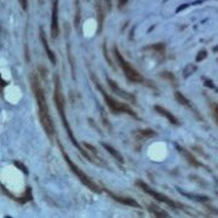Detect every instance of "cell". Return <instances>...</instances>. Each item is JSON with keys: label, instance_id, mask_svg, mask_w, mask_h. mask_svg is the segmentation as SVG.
<instances>
[{"label": "cell", "instance_id": "obj_1", "mask_svg": "<svg viewBox=\"0 0 218 218\" xmlns=\"http://www.w3.org/2000/svg\"><path fill=\"white\" fill-rule=\"evenodd\" d=\"M30 86H32V91L34 93V97L36 100V104H38V110H39V119L41 121L43 128L46 132V135L52 138L54 135V126L52 122V119L50 117V112H49V107H47V102H46L45 92L41 87L40 80L38 78L35 73H33L30 75Z\"/></svg>", "mask_w": 218, "mask_h": 218}, {"label": "cell", "instance_id": "obj_2", "mask_svg": "<svg viewBox=\"0 0 218 218\" xmlns=\"http://www.w3.org/2000/svg\"><path fill=\"white\" fill-rule=\"evenodd\" d=\"M54 104H56V108L58 110V114H60V117L62 119V122H63V126L65 128V131H67V133H68V137H69V139L72 141V143L74 144L75 148H78L79 150H80V153H81L87 160H90V161H93V159H92V156L89 154V152H86L84 148L80 147V144L76 142V139H75V137H74V133H73L72 128H70V125H69V122H68V120L65 118V101H64V97H63V93H62V87H61V81H60V78H58V75H54Z\"/></svg>", "mask_w": 218, "mask_h": 218}, {"label": "cell", "instance_id": "obj_3", "mask_svg": "<svg viewBox=\"0 0 218 218\" xmlns=\"http://www.w3.org/2000/svg\"><path fill=\"white\" fill-rule=\"evenodd\" d=\"M60 147H61V150H62V155H63V158H64V160H65V163L68 164V166L70 167V170L73 171V173L80 179V182H81L82 184L85 185V187H87L89 189H90L91 191H93V193H101V188L95 183V182L91 179L90 177L86 174L85 172H82V170L80 169V167H78L72 161V159L67 155V153L64 152V149H63V147L60 144Z\"/></svg>", "mask_w": 218, "mask_h": 218}, {"label": "cell", "instance_id": "obj_4", "mask_svg": "<svg viewBox=\"0 0 218 218\" xmlns=\"http://www.w3.org/2000/svg\"><path fill=\"white\" fill-rule=\"evenodd\" d=\"M113 52H114V56H115V58H117V61H118V64L120 65V68L122 69V72H124V74H125V76H126L130 81L131 82H143L144 81L143 76L137 72L136 69H135V68H133V67H132V65H131V64L128 63L126 60L122 57V54H120V51L118 50V47H114V49H113Z\"/></svg>", "mask_w": 218, "mask_h": 218}, {"label": "cell", "instance_id": "obj_5", "mask_svg": "<svg viewBox=\"0 0 218 218\" xmlns=\"http://www.w3.org/2000/svg\"><path fill=\"white\" fill-rule=\"evenodd\" d=\"M96 84H97V87L100 89L101 91V93H102V96H103V98H104V101H106V103H107V106H108V108L113 112V113H115V114H119V113H126V114H128V115H131L132 118H136L138 119V117H137V114L132 110V109L130 108L127 104H124V103H121V102H119V101H117L115 98H113V97H110L108 93L106 92V91L103 90V87L101 86L98 82L96 81Z\"/></svg>", "mask_w": 218, "mask_h": 218}, {"label": "cell", "instance_id": "obj_6", "mask_svg": "<svg viewBox=\"0 0 218 218\" xmlns=\"http://www.w3.org/2000/svg\"><path fill=\"white\" fill-rule=\"evenodd\" d=\"M136 184L142 189V190L144 191V193H147L148 195H150L152 198H154L156 201H160V202H164V204H166V205H169L170 207H173V209H176V207H178L179 205H177L174 201H172V200L170 199V198H167L166 195H164V194H161V193H159V191H155L154 189H152L148 184H145L144 182H142V181H137L136 182Z\"/></svg>", "mask_w": 218, "mask_h": 218}, {"label": "cell", "instance_id": "obj_7", "mask_svg": "<svg viewBox=\"0 0 218 218\" xmlns=\"http://www.w3.org/2000/svg\"><path fill=\"white\" fill-rule=\"evenodd\" d=\"M60 34L58 26V0H52V18H51V36L56 39Z\"/></svg>", "mask_w": 218, "mask_h": 218}, {"label": "cell", "instance_id": "obj_8", "mask_svg": "<svg viewBox=\"0 0 218 218\" xmlns=\"http://www.w3.org/2000/svg\"><path fill=\"white\" fill-rule=\"evenodd\" d=\"M107 82H108L109 87H110V90L113 91L115 95H118L119 97H121V98H124V100L126 101H131V102H135V97L131 95V93H128L126 91H124L122 89H120L119 87V85L117 84L115 81H113L112 79H107Z\"/></svg>", "mask_w": 218, "mask_h": 218}, {"label": "cell", "instance_id": "obj_9", "mask_svg": "<svg viewBox=\"0 0 218 218\" xmlns=\"http://www.w3.org/2000/svg\"><path fill=\"white\" fill-rule=\"evenodd\" d=\"M107 193L109 194V196L112 198L113 200H115L117 202H120L122 205H127V206H131V207H137V209H141V205L137 202L135 199L132 198H125V196H119V195H115L113 194L112 191L107 190Z\"/></svg>", "mask_w": 218, "mask_h": 218}, {"label": "cell", "instance_id": "obj_10", "mask_svg": "<svg viewBox=\"0 0 218 218\" xmlns=\"http://www.w3.org/2000/svg\"><path fill=\"white\" fill-rule=\"evenodd\" d=\"M154 109L161 115V117H164V118H166L172 125H179V121H178V119L176 118L174 115H173L171 112H169L167 109H165L163 108V107H160V106H155Z\"/></svg>", "mask_w": 218, "mask_h": 218}, {"label": "cell", "instance_id": "obj_11", "mask_svg": "<svg viewBox=\"0 0 218 218\" xmlns=\"http://www.w3.org/2000/svg\"><path fill=\"white\" fill-rule=\"evenodd\" d=\"M40 39H41V43H43V45H44V49H45L46 54H47L49 60L51 61V63L52 64H56V56H54V51L49 47V43H47V39H46V35H45V33H44V30H43V28L40 29Z\"/></svg>", "mask_w": 218, "mask_h": 218}, {"label": "cell", "instance_id": "obj_12", "mask_svg": "<svg viewBox=\"0 0 218 218\" xmlns=\"http://www.w3.org/2000/svg\"><path fill=\"white\" fill-rule=\"evenodd\" d=\"M96 11H97V22H98V33H101L103 22H104V9L101 0H96Z\"/></svg>", "mask_w": 218, "mask_h": 218}, {"label": "cell", "instance_id": "obj_13", "mask_svg": "<svg viewBox=\"0 0 218 218\" xmlns=\"http://www.w3.org/2000/svg\"><path fill=\"white\" fill-rule=\"evenodd\" d=\"M177 149L181 152V154L183 155V156H184L187 160H188V163L190 164L191 166H195V167H199V166H201V164H200L199 161H198L195 158H194V155L191 154V153H189L187 149H183V148H181L179 145H177Z\"/></svg>", "mask_w": 218, "mask_h": 218}, {"label": "cell", "instance_id": "obj_14", "mask_svg": "<svg viewBox=\"0 0 218 218\" xmlns=\"http://www.w3.org/2000/svg\"><path fill=\"white\" fill-rule=\"evenodd\" d=\"M101 144H102V147H103V148H104V149H106V150H107V152H108L109 154L112 155V156H113L114 159H117L119 163H121V164L124 163V159H122L121 154L119 153V152L117 150V149H115V148H113L112 145L107 144V143H104V142H102Z\"/></svg>", "mask_w": 218, "mask_h": 218}, {"label": "cell", "instance_id": "obj_15", "mask_svg": "<svg viewBox=\"0 0 218 218\" xmlns=\"http://www.w3.org/2000/svg\"><path fill=\"white\" fill-rule=\"evenodd\" d=\"M148 210H149L150 213L154 215L155 217H169L170 216L167 212H165L164 210H161L160 207H158V206H155V205H149Z\"/></svg>", "mask_w": 218, "mask_h": 218}, {"label": "cell", "instance_id": "obj_16", "mask_svg": "<svg viewBox=\"0 0 218 218\" xmlns=\"http://www.w3.org/2000/svg\"><path fill=\"white\" fill-rule=\"evenodd\" d=\"M137 135L143 138H152V137L156 136V132L152 128H141L137 131Z\"/></svg>", "mask_w": 218, "mask_h": 218}, {"label": "cell", "instance_id": "obj_17", "mask_svg": "<svg viewBox=\"0 0 218 218\" xmlns=\"http://www.w3.org/2000/svg\"><path fill=\"white\" fill-rule=\"evenodd\" d=\"M174 97H176V100L178 101L182 106L188 107V108H193V107H191V103L187 100L185 97H184V95H182L181 92H178V91H177V92H174Z\"/></svg>", "mask_w": 218, "mask_h": 218}, {"label": "cell", "instance_id": "obj_18", "mask_svg": "<svg viewBox=\"0 0 218 218\" xmlns=\"http://www.w3.org/2000/svg\"><path fill=\"white\" fill-rule=\"evenodd\" d=\"M195 70H196V67H195V65L188 64V65L184 68V70H183V75H184V76H189V75H191Z\"/></svg>", "mask_w": 218, "mask_h": 218}, {"label": "cell", "instance_id": "obj_19", "mask_svg": "<svg viewBox=\"0 0 218 218\" xmlns=\"http://www.w3.org/2000/svg\"><path fill=\"white\" fill-rule=\"evenodd\" d=\"M80 23V8H79V0H76V12H75V19H74V24L78 28Z\"/></svg>", "mask_w": 218, "mask_h": 218}, {"label": "cell", "instance_id": "obj_20", "mask_svg": "<svg viewBox=\"0 0 218 218\" xmlns=\"http://www.w3.org/2000/svg\"><path fill=\"white\" fill-rule=\"evenodd\" d=\"M184 194V193H183ZM185 196H188V198H190V199H194V200H198V201H209V198L207 196H201V195H190V194H184Z\"/></svg>", "mask_w": 218, "mask_h": 218}, {"label": "cell", "instance_id": "obj_21", "mask_svg": "<svg viewBox=\"0 0 218 218\" xmlns=\"http://www.w3.org/2000/svg\"><path fill=\"white\" fill-rule=\"evenodd\" d=\"M206 57H207V51H206V50H201L199 54H198L195 60H196V62H201V61H204Z\"/></svg>", "mask_w": 218, "mask_h": 218}, {"label": "cell", "instance_id": "obj_22", "mask_svg": "<svg viewBox=\"0 0 218 218\" xmlns=\"http://www.w3.org/2000/svg\"><path fill=\"white\" fill-rule=\"evenodd\" d=\"M15 166L17 167V169H19V170H22V172L24 173V174H28V169L23 165L22 163H19V161H15Z\"/></svg>", "mask_w": 218, "mask_h": 218}, {"label": "cell", "instance_id": "obj_23", "mask_svg": "<svg viewBox=\"0 0 218 218\" xmlns=\"http://www.w3.org/2000/svg\"><path fill=\"white\" fill-rule=\"evenodd\" d=\"M161 76H163L164 79H169V80H171L172 82L176 81L174 76H173L171 73H169V72H164V73H161Z\"/></svg>", "mask_w": 218, "mask_h": 218}, {"label": "cell", "instance_id": "obj_24", "mask_svg": "<svg viewBox=\"0 0 218 218\" xmlns=\"http://www.w3.org/2000/svg\"><path fill=\"white\" fill-rule=\"evenodd\" d=\"M18 3H19V5H21V8L24 10V11H27L28 9V0H18Z\"/></svg>", "mask_w": 218, "mask_h": 218}, {"label": "cell", "instance_id": "obj_25", "mask_svg": "<svg viewBox=\"0 0 218 218\" xmlns=\"http://www.w3.org/2000/svg\"><path fill=\"white\" fill-rule=\"evenodd\" d=\"M213 117H215V120L218 124V104H215L213 106Z\"/></svg>", "mask_w": 218, "mask_h": 218}, {"label": "cell", "instance_id": "obj_26", "mask_svg": "<svg viewBox=\"0 0 218 218\" xmlns=\"http://www.w3.org/2000/svg\"><path fill=\"white\" fill-rule=\"evenodd\" d=\"M127 1H128V0H118V5H119V8H120V9H122L124 6H126Z\"/></svg>", "mask_w": 218, "mask_h": 218}, {"label": "cell", "instance_id": "obj_27", "mask_svg": "<svg viewBox=\"0 0 218 218\" xmlns=\"http://www.w3.org/2000/svg\"><path fill=\"white\" fill-rule=\"evenodd\" d=\"M205 85H206L207 87H210V89H213V87H215V84L211 81V80H209V79H205Z\"/></svg>", "mask_w": 218, "mask_h": 218}, {"label": "cell", "instance_id": "obj_28", "mask_svg": "<svg viewBox=\"0 0 218 218\" xmlns=\"http://www.w3.org/2000/svg\"><path fill=\"white\" fill-rule=\"evenodd\" d=\"M106 5H107L108 10H110V8H112V0H106Z\"/></svg>", "mask_w": 218, "mask_h": 218}]
</instances>
